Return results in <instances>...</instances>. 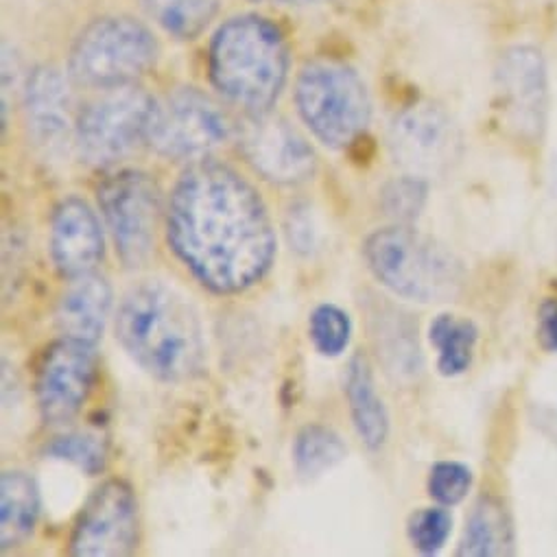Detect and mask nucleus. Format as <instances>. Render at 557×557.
I'll use <instances>...</instances> for the list:
<instances>
[{
    "instance_id": "obj_1",
    "label": "nucleus",
    "mask_w": 557,
    "mask_h": 557,
    "mask_svg": "<svg viewBox=\"0 0 557 557\" xmlns=\"http://www.w3.org/2000/svg\"><path fill=\"white\" fill-rule=\"evenodd\" d=\"M166 240L195 281L216 296L258 285L275 258V230L260 193L232 166L201 160L175 182Z\"/></svg>"
},
{
    "instance_id": "obj_2",
    "label": "nucleus",
    "mask_w": 557,
    "mask_h": 557,
    "mask_svg": "<svg viewBox=\"0 0 557 557\" xmlns=\"http://www.w3.org/2000/svg\"><path fill=\"white\" fill-rule=\"evenodd\" d=\"M116 342L127 357L162 383L195 379L206 363L197 309L162 281L129 289L116 313Z\"/></svg>"
},
{
    "instance_id": "obj_3",
    "label": "nucleus",
    "mask_w": 557,
    "mask_h": 557,
    "mask_svg": "<svg viewBox=\"0 0 557 557\" xmlns=\"http://www.w3.org/2000/svg\"><path fill=\"white\" fill-rule=\"evenodd\" d=\"M212 86L247 112H269L289 77L285 36L260 16H236L212 38L208 53Z\"/></svg>"
},
{
    "instance_id": "obj_4",
    "label": "nucleus",
    "mask_w": 557,
    "mask_h": 557,
    "mask_svg": "<svg viewBox=\"0 0 557 557\" xmlns=\"http://www.w3.org/2000/svg\"><path fill=\"white\" fill-rule=\"evenodd\" d=\"M363 258L385 289L418 305L448 302L466 281L463 262L446 245L403 223L372 232Z\"/></svg>"
},
{
    "instance_id": "obj_5",
    "label": "nucleus",
    "mask_w": 557,
    "mask_h": 557,
    "mask_svg": "<svg viewBox=\"0 0 557 557\" xmlns=\"http://www.w3.org/2000/svg\"><path fill=\"white\" fill-rule=\"evenodd\" d=\"M296 106L313 136L331 149L352 145L372 119L368 86L339 62L307 64L296 82Z\"/></svg>"
},
{
    "instance_id": "obj_6",
    "label": "nucleus",
    "mask_w": 557,
    "mask_h": 557,
    "mask_svg": "<svg viewBox=\"0 0 557 557\" xmlns=\"http://www.w3.org/2000/svg\"><path fill=\"white\" fill-rule=\"evenodd\" d=\"M158 60L153 34L134 18L112 16L90 23L71 51V77L88 88L134 84Z\"/></svg>"
},
{
    "instance_id": "obj_7",
    "label": "nucleus",
    "mask_w": 557,
    "mask_h": 557,
    "mask_svg": "<svg viewBox=\"0 0 557 557\" xmlns=\"http://www.w3.org/2000/svg\"><path fill=\"white\" fill-rule=\"evenodd\" d=\"M158 101L140 86L127 84L103 90L79 114L75 145L92 166H110L149 140Z\"/></svg>"
},
{
    "instance_id": "obj_8",
    "label": "nucleus",
    "mask_w": 557,
    "mask_h": 557,
    "mask_svg": "<svg viewBox=\"0 0 557 557\" xmlns=\"http://www.w3.org/2000/svg\"><path fill=\"white\" fill-rule=\"evenodd\" d=\"M99 208L112 234L121 262L143 267L156 243L162 214V195L145 171H119L99 186Z\"/></svg>"
},
{
    "instance_id": "obj_9",
    "label": "nucleus",
    "mask_w": 557,
    "mask_h": 557,
    "mask_svg": "<svg viewBox=\"0 0 557 557\" xmlns=\"http://www.w3.org/2000/svg\"><path fill=\"white\" fill-rule=\"evenodd\" d=\"M232 136L225 112L203 92L182 88L156 106L149 145L171 160H193L221 147Z\"/></svg>"
},
{
    "instance_id": "obj_10",
    "label": "nucleus",
    "mask_w": 557,
    "mask_h": 557,
    "mask_svg": "<svg viewBox=\"0 0 557 557\" xmlns=\"http://www.w3.org/2000/svg\"><path fill=\"white\" fill-rule=\"evenodd\" d=\"M238 149L247 164L267 182L300 186L315 175L318 160L305 136L281 116L249 114L236 129Z\"/></svg>"
},
{
    "instance_id": "obj_11",
    "label": "nucleus",
    "mask_w": 557,
    "mask_h": 557,
    "mask_svg": "<svg viewBox=\"0 0 557 557\" xmlns=\"http://www.w3.org/2000/svg\"><path fill=\"white\" fill-rule=\"evenodd\" d=\"M459 132L444 108L413 103L396 114L389 127L392 158L405 173L433 177L453 166L459 158Z\"/></svg>"
},
{
    "instance_id": "obj_12",
    "label": "nucleus",
    "mask_w": 557,
    "mask_h": 557,
    "mask_svg": "<svg viewBox=\"0 0 557 557\" xmlns=\"http://www.w3.org/2000/svg\"><path fill=\"white\" fill-rule=\"evenodd\" d=\"M138 546V503L119 479L106 481L84 505L69 544L77 557H121Z\"/></svg>"
},
{
    "instance_id": "obj_13",
    "label": "nucleus",
    "mask_w": 557,
    "mask_h": 557,
    "mask_svg": "<svg viewBox=\"0 0 557 557\" xmlns=\"http://www.w3.org/2000/svg\"><path fill=\"white\" fill-rule=\"evenodd\" d=\"M97 379V350L92 344L64 337L42 357L36 396L42 420L64 426L77 418Z\"/></svg>"
},
{
    "instance_id": "obj_14",
    "label": "nucleus",
    "mask_w": 557,
    "mask_h": 557,
    "mask_svg": "<svg viewBox=\"0 0 557 557\" xmlns=\"http://www.w3.org/2000/svg\"><path fill=\"white\" fill-rule=\"evenodd\" d=\"M496 92L507 125L529 143L540 140L548 114V75L540 49H507L496 66Z\"/></svg>"
},
{
    "instance_id": "obj_15",
    "label": "nucleus",
    "mask_w": 557,
    "mask_h": 557,
    "mask_svg": "<svg viewBox=\"0 0 557 557\" xmlns=\"http://www.w3.org/2000/svg\"><path fill=\"white\" fill-rule=\"evenodd\" d=\"M49 249L55 269L64 277L92 273L103 258V232L92 208L79 199H64L51 219Z\"/></svg>"
},
{
    "instance_id": "obj_16",
    "label": "nucleus",
    "mask_w": 557,
    "mask_h": 557,
    "mask_svg": "<svg viewBox=\"0 0 557 557\" xmlns=\"http://www.w3.org/2000/svg\"><path fill=\"white\" fill-rule=\"evenodd\" d=\"M25 116L34 143L47 153L62 151L75 136L73 95L64 75L53 66H38L25 84Z\"/></svg>"
},
{
    "instance_id": "obj_17",
    "label": "nucleus",
    "mask_w": 557,
    "mask_h": 557,
    "mask_svg": "<svg viewBox=\"0 0 557 557\" xmlns=\"http://www.w3.org/2000/svg\"><path fill=\"white\" fill-rule=\"evenodd\" d=\"M112 309V289L103 275L86 273L73 277L58 305V329L64 337L92 344L101 339Z\"/></svg>"
},
{
    "instance_id": "obj_18",
    "label": "nucleus",
    "mask_w": 557,
    "mask_h": 557,
    "mask_svg": "<svg viewBox=\"0 0 557 557\" xmlns=\"http://www.w3.org/2000/svg\"><path fill=\"white\" fill-rule=\"evenodd\" d=\"M344 389L361 442L370 450L383 448L389 435V413L383 398L376 392L372 368L363 355H355L350 359Z\"/></svg>"
},
{
    "instance_id": "obj_19",
    "label": "nucleus",
    "mask_w": 557,
    "mask_h": 557,
    "mask_svg": "<svg viewBox=\"0 0 557 557\" xmlns=\"http://www.w3.org/2000/svg\"><path fill=\"white\" fill-rule=\"evenodd\" d=\"M40 492L23 470H8L0 479V542L3 548L23 544L36 529Z\"/></svg>"
},
{
    "instance_id": "obj_20",
    "label": "nucleus",
    "mask_w": 557,
    "mask_h": 557,
    "mask_svg": "<svg viewBox=\"0 0 557 557\" xmlns=\"http://www.w3.org/2000/svg\"><path fill=\"white\" fill-rule=\"evenodd\" d=\"M513 548V531L505 507L496 498H481L466 520L457 555L461 557H496L509 555Z\"/></svg>"
},
{
    "instance_id": "obj_21",
    "label": "nucleus",
    "mask_w": 557,
    "mask_h": 557,
    "mask_svg": "<svg viewBox=\"0 0 557 557\" xmlns=\"http://www.w3.org/2000/svg\"><path fill=\"white\" fill-rule=\"evenodd\" d=\"M429 342L437 350V372L446 379H455L466 374L472 366L479 329L468 318L442 313L429 326Z\"/></svg>"
},
{
    "instance_id": "obj_22",
    "label": "nucleus",
    "mask_w": 557,
    "mask_h": 557,
    "mask_svg": "<svg viewBox=\"0 0 557 557\" xmlns=\"http://www.w3.org/2000/svg\"><path fill=\"white\" fill-rule=\"evenodd\" d=\"M374 337L379 342V350L387 363V370L400 379L418 376L422 368V357L418 348L416 329L411 326V322L405 315H400V311H381V315H374Z\"/></svg>"
},
{
    "instance_id": "obj_23",
    "label": "nucleus",
    "mask_w": 557,
    "mask_h": 557,
    "mask_svg": "<svg viewBox=\"0 0 557 557\" xmlns=\"http://www.w3.org/2000/svg\"><path fill=\"white\" fill-rule=\"evenodd\" d=\"M348 455L344 440L329 426L309 424L294 442V463L302 479H318L339 466Z\"/></svg>"
},
{
    "instance_id": "obj_24",
    "label": "nucleus",
    "mask_w": 557,
    "mask_h": 557,
    "mask_svg": "<svg viewBox=\"0 0 557 557\" xmlns=\"http://www.w3.org/2000/svg\"><path fill=\"white\" fill-rule=\"evenodd\" d=\"M143 5L177 40H195L219 12V0H143Z\"/></svg>"
},
{
    "instance_id": "obj_25",
    "label": "nucleus",
    "mask_w": 557,
    "mask_h": 557,
    "mask_svg": "<svg viewBox=\"0 0 557 557\" xmlns=\"http://www.w3.org/2000/svg\"><path fill=\"white\" fill-rule=\"evenodd\" d=\"M429 199V184L418 175H403L387 182L381 190V208L396 223L411 225L424 210Z\"/></svg>"
},
{
    "instance_id": "obj_26",
    "label": "nucleus",
    "mask_w": 557,
    "mask_h": 557,
    "mask_svg": "<svg viewBox=\"0 0 557 557\" xmlns=\"http://www.w3.org/2000/svg\"><path fill=\"white\" fill-rule=\"evenodd\" d=\"M309 337L324 357H339L352 337L350 315L335 305H320L309 318Z\"/></svg>"
},
{
    "instance_id": "obj_27",
    "label": "nucleus",
    "mask_w": 557,
    "mask_h": 557,
    "mask_svg": "<svg viewBox=\"0 0 557 557\" xmlns=\"http://www.w3.org/2000/svg\"><path fill=\"white\" fill-rule=\"evenodd\" d=\"M47 455L58 461H66L88 476L99 474L106 468V444L92 433H66L55 437L47 446Z\"/></svg>"
},
{
    "instance_id": "obj_28",
    "label": "nucleus",
    "mask_w": 557,
    "mask_h": 557,
    "mask_svg": "<svg viewBox=\"0 0 557 557\" xmlns=\"http://www.w3.org/2000/svg\"><path fill=\"white\" fill-rule=\"evenodd\" d=\"M450 531L453 516L444 505L413 511L407 524V533L413 548L424 555H435L437 550H442L450 537Z\"/></svg>"
},
{
    "instance_id": "obj_29",
    "label": "nucleus",
    "mask_w": 557,
    "mask_h": 557,
    "mask_svg": "<svg viewBox=\"0 0 557 557\" xmlns=\"http://www.w3.org/2000/svg\"><path fill=\"white\" fill-rule=\"evenodd\" d=\"M472 470L461 461H437L429 472V494L444 507L459 505L472 490Z\"/></svg>"
},
{
    "instance_id": "obj_30",
    "label": "nucleus",
    "mask_w": 557,
    "mask_h": 557,
    "mask_svg": "<svg viewBox=\"0 0 557 557\" xmlns=\"http://www.w3.org/2000/svg\"><path fill=\"white\" fill-rule=\"evenodd\" d=\"M287 234H289L292 247L300 253H309L315 247L313 221H311V214L305 206L292 208L289 221H287Z\"/></svg>"
},
{
    "instance_id": "obj_31",
    "label": "nucleus",
    "mask_w": 557,
    "mask_h": 557,
    "mask_svg": "<svg viewBox=\"0 0 557 557\" xmlns=\"http://www.w3.org/2000/svg\"><path fill=\"white\" fill-rule=\"evenodd\" d=\"M537 344L544 352L557 355V298H548L537 309Z\"/></svg>"
},
{
    "instance_id": "obj_32",
    "label": "nucleus",
    "mask_w": 557,
    "mask_h": 557,
    "mask_svg": "<svg viewBox=\"0 0 557 557\" xmlns=\"http://www.w3.org/2000/svg\"><path fill=\"white\" fill-rule=\"evenodd\" d=\"M18 86V58L14 55V49L5 42L3 47V125L10 123V95Z\"/></svg>"
},
{
    "instance_id": "obj_33",
    "label": "nucleus",
    "mask_w": 557,
    "mask_h": 557,
    "mask_svg": "<svg viewBox=\"0 0 557 557\" xmlns=\"http://www.w3.org/2000/svg\"><path fill=\"white\" fill-rule=\"evenodd\" d=\"M260 3H285V5H313L320 0H260Z\"/></svg>"
}]
</instances>
